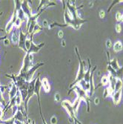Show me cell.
<instances>
[{
  "mask_svg": "<svg viewBox=\"0 0 123 124\" xmlns=\"http://www.w3.org/2000/svg\"><path fill=\"white\" fill-rule=\"evenodd\" d=\"M58 36H59V38H62V37H63V31H62V30H60V31H59V33H58Z\"/></svg>",
  "mask_w": 123,
  "mask_h": 124,
  "instance_id": "24",
  "label": "cell"
},
{
  "mask_svg": "<svg viewBox=\"0 0 123 124\" xmlns=\"http://www.w3.org/2000/svg\"><path fill=\"white\" fill-rule=\"evenodd\" d=\"M62 46H65L66 45V44H65V41L63 39L62 41Z\"/></svg>",
  "mask_w": 123,
  "mask_h": 124,
  "instance_id": "27",
  "label": "cell"
},
{
  "mask_svg": "<svg viewBox=\"0 0 123 124\" xmlns=\"http://www.w3.org/2000/svg\"><path fill=\"white\" fill-rule=\"evenodd\" d=\"M6 39V37H0V40H2V39Z\"/></svg>",
  "mask_w": 123,
  "mask_h": 124,
  "instance_id": "28",
  "label": "cell"
},
{
  "mask_svg": "<svg viewBox=\"0 0 123 124\" xmlns=\"http://www.w3.org/2000/svg\"><path fill=\"white\" fill-rule=\"evenodd\" d=\"M21 8L23 11V12L25 13V16H27V18H30L31 17L33 13H32V9L31 8V6L29 5L28 1H22V6Z\"/></svg>",
  "mask_w": 123,
  "mask_h": 124,
  "instance_id": "5",
  "label": "cell"
},
{
  "mask_svg": "<svg viewBox=\"0 0 123 124\" xmlns=\"http://www.w3.org/2000/svg\"><path fill=\"white\" fill-rule=\"evenodd\" d=\"M105 11H101L100 12H99V16H100V18H102V19H103L104 17H105Z\"/></svg>",
  "mask_w": 123,
  "mask_h": 124,
  "instance_id": "23",
  "label": "cell"
},
{
  "mask_svg": "<svg viewBox=\"0 0 123 124\" xmlns=\"http://www.w3.org/2000/svg\"><path fill=\"white\" fill-rule=\"evenodd\" d=\"M15 28V27H14ZM19 28H15V30L13 31V33L12 34V37H11V39H12V42L16 44L19 43Z\"/></svg>",
  "mask_w": 123,
  "mask_h": 124,
  "instance_id": "10",
  "label": "cell"
},
{
  "mask_svg": "<svg viewBox=\"0 0 123 124\" xmlns=\"http://www.w3.org/2000/svg\"><path fill=\"white\" fill-rule=\"evenodd\" d=\"M115 29H116V31H117V33H120V32H121V30H122L121 25H119V24L117 25H116V27H115Z\"/></svg>",
  "mask_w": 123,
  "mask_h": 124,
  "instance_id": "20",
  "label": "cell"
},
{
  "mask_svg": "<svg viewBox=\"0 0 123 124\" xmlns=\"http://www.w3.org/2000/svg\"><path fill=\"white\" fill-rule=\"evenodd\" d=\"M44 63L43 62H39V63H37L36 64H35L34 65H33L30 69L28 70V71H27L25 74H19L18 76L19 77L22 78L24 80H25L26 82H30L32 80H33V77L34 75V73L36 71L37 69L40 67H42V65H44Z\"/></svg>",
  "mask_w": 123,
  "mask_h": 124,
  "instance_id": "1",
  "label": "cell"
},
{
  "mask_svg": "<svg viewBox=\"0 0 123 124\" xmlns=\"http://www.w3.org/2000/svg\"><path fill=\"white\" fill-rule=\"evenodd\" d=\"M4 44H5V45H10V40L8 39V38H6V39H4Z\"/></svg>",
  "mask_w": 123,
  "mask_h": 124,
  "instance_id": "22",
  "label": "cell"
},
{
  "mask_svg": "<svg viewBox=\"0 0 123 124\" xmlns=\"http://www.w3.org/2000/svg\"><path fill=\"white\" fill-rule=\"evenodd\" d=\"M121 21L123 22V14H122V19H121Z\"/></svg>",
  "mask_w": 123,
  "mask_h": 124,
  "instance_id": "29",
  "label": "cell"
},
{
  "mask_svg": "<svg viewBox=\"0 0 123 124\" xmlns=\"http://www.w3.org/2000/svg\"><path fill=\"white\" fill-rule=\"evenodd\" d=\"M44 45H45V43H41L40 44H35L32 41L31 43L30 49H29V50L28 51V52H27V53L31 54L37 53Z\"/></svg>",
  "mask_w": 123,
  "mask_h": 124,
  "instance_id": "7",
  "label": "cell"
},
{
  "mask_svg": "<svg viewBox=\"0 0 123 124\" xmlns=\"http://www.w3.org/2000/svg\"><path fill=\"white\" fill-rule=\"evenodd\" d=\"M33 55L28 53H26L25 56L24 57L23 64L22 66L21 70H20L19 74H25L33 66Z\"/></svg>",
  "mask_w": 123,
  "mask_h": 124,
  "instance_id": "2",
  "label": "cell"
},
{
  "mask_svg": "<svg viewBox=\"0 0 123 124\" xmlns=\"http://www.w3.org/2000/svg\"><path fill=\"white\" fill-rule=\"evenodd\" d=\"M19 92V88H17V86H16V84L14 82H13L12 85L10 86V90H9V92H8V96H9V98L10 100L15 97L17 95Z\"/></svg>",
  "mask_w": 123,
  "mask_h": 124,
  "instance_id": "8",
  "label": "cell"
},
{
  "mask_svg": "<svg viewBox=\"0 0 123 124\" xmlns=\"http://www.w3.org/2000/svg\"><path fill=\"white\" fill-rule=\"evenodd\" d=\"M0 31H4V29L2 28V27H0Z\"/></svg>",
  "mask_w": 123,
  "mask_h": 124,
  "instance_id": "30",
  "label": "cell"
},
{
  "mask_svg": "<svg viewBox=\"0 0 123 124\" xmlns=\"http://www.w3.org/2000/svg\"><path fill=\"white\" fill-rule=\"evenodd\" d=\"M111 68H113V70H117L119 68V66L118 65V63L116 59H113L111 62Z\"/></svg>",
  "mask_w": 123,
  "mask_h": 124,
  "instance_id": "14",
  "label": "cell"
},
{
  "mask_svg": "<svg viewBox=\"0 0 123 124\" xmlns=\"http://www.w3.org/2000/svg\"><path fill=\"white\" fill-rule=\"evenodd\" d=\"M2 13H0V16H2Z\"/></svg>",
  "mask_w": 123,
  "mask_h": 124,
  "instance_id": "32",
  "label": "cell"
},
{
  "mask_svg": "<svg viewBox=\"0 0 123 124\" xmlns=\"http://www.w3.org/2000/svg\"><path fill=\"white\" fill-rule=\"evenodd\" d=\"M42 30V27L40 26L39 24H37V25H36V27H34V30H33V32L32 34H33V35H34L35 33H38V32H40Z\"/></svg>",
  "mask_w": 123,
  "mask_h": 124,
  "instance_id": "15",
  "label": "cell"
},
{
  "mask_svg": "<svg viewBox=\"0 0 123 124\" xmlns=\"http://www.w3.org/2000/svg\"><path fill=\"white\" fill-rule=\"evenodd\" d=\"M51 124H56L57 123V118L55 116H53L51 119Z\"/></svg>",
  "mask_w": 123,
  "mask_h": 124,
  "instance_id": "18",
  "label": "cell"
},
{
  "mask_svg": "<svg viewBox=\"0 0 123 124\" xmlns=\"http://www.w3.org/2000/svg\"><path fill=\"white\" fill-rule=\"evenodd\" d=\"M28 35L29 34L28 33H25L22 30L20 29L19 39V43H18L19 47L26 53H27V50H26V48H25V43H26L27 39H28Z\"/></svg>",
  "mask_w": 123,
  "mask_h": 124,
  "instance_id": "4",
  "label": "cell"
},
{
  "mask_svg": "<svg viewBox=\"0 0 123 124\" xmlns=\"http://www.w3.org/2000/svg\"><path fill=\"white\" fill-rule=\"evenodd\" d=\"M43 25H44V27H47L49 25L48 23H47V20H44L43 21Z\"/></svg>",
  "mask_w": 123,
  "mask_h": 124,
  "instance_id": "25",
  "label": "cell"
},
{
  "mask_svg": "<svg viewBox=\"0 0 123 124\" xmlns=\"http://www.w3.org/2000/svg\"><path fill=\"white\" fill-rule=\"evenodd\" d=\"M99 98H96V99L94 100V103H95L96 105L99 104Z\"/></svg>",
  "mask_w": 123,
  "mask_h": 124,
  "instance_id": "26",
  "label": "cell"
},
{
  "mask_svg": "<svg viewBox=\"0 0 123 124\" xmlns=\"http://www.w3.org/2000/svg\"><path fill=\"white\" fill-rule=\"evenodd\" d=\"M54 100H55V101L57 102L61 100V97H60V94L59 93H56L55 94V96H54Z\"/></svg>",
  "mask_w": 123,
  "mask_h": 124,
  "instance_id": "17",
  "label": "cell"
},
{
  "mask_svg": "<svg viewBox=\"0 0 123 124\" xmlns=\"http://www.w3.org/2000/svg\"><path fill=\"white\" fill-rule=\"evenodd\" d=\"M16 18H17L16 13L14 11V13H13V15L11 16L10 20L7 23V25L5 27V31H6L7 33H9L13 28H14V22H15V20L16 19Z\"/></svg>",
  "mask_w": 123,
  "mask_h": 124,
  "instance_id": "6",
  "label": "cell"
},
{
  "mask_svg": "<svg viewBox=\"0 0 123 124\" xmlns=\"http://www.w3.org/2000/svg\"><path fill=\"white\" fill-rule=\"evenodd\" d=\"M121 96H122V90L113 92V93L112 94V97H113V100L115 104H118V103L120 102Z\"/></svg>",
  "mask_w": 123,
  "mask_h": 124,
  "instance_id": "9",
  "label": "cell"
},
{
  "mask_svg": "<svg viewBox=\"0 0 123 124\" xmlns=\"http://www.w3.org/2000/svg\"><path fill=\"white\" fill-rule=\"evenodd\" d=\"M122 81L119 78H117V80H116V83L114 86V92L122 90Z\"/></svg>",
  "mask_w": 123,
  "mask_h": 124,
  "instance_id": "12",
  "label": "cell"
},
{
  "mask_svg": "<svg viewBox=\"0 0 123 124\" xmlns=\"http://www.w3.org/2000/svg\"><path fill=\"white\" fill-rule=\"evenodd\" d=\"M31 124H36L35 121H34V120H33V121H32V123H31Z\"/></svg>",
  "mask_w": 123,
  "mask_h": 124,
  "instance_id": "31",
  "label": "cell"
},
{
  "mask_svg": "<svg viewBox=\"0 0 123 124\" xmlns=\"http://www.w3.org/2000/svg\"><path fill=\"white\" fill-rule=\"evenodd\" d=\"M41 82H42V86L43 87L45 92H49L51 90V86H50V83H49L48 80H47V79L43 78L42 80H41Z\"/></svg>",
  "mask_w": 123,
  "mask_h": 124,
  "instance_id": "11",
  "label": "cell"
},
{
  "mask_svg": "<svg viewBox=\"0 0 123 124\" xmlns=\"http://www.w3.org/2000/svg\"><path fill=\"white\" fill-rule=\"evenodd\" d=\"M109 82V78L108 76H104L102 78V84H103V86H106Z\"/></svg>",
  "mask_w": 123,
  "mask_h": 124,
  "instance_id": "16",
  "label": "cell"
},
{
  "mask_svg": "<svg viewBox=\"0 0 123 124\" xmlns=\"http://www.w3.org/2000/svg\"><path fill=\"white\" fill-rule=\"evenodd\" d=\"M62 107H64L65 108V110L67 111V112L69 114L70 118H72L73 120L75 119V116H76V114H75L73 108V106L72 103L67 100H65L62 102Z\"/></svg>",
  "mask_w": 123,
  "mask_h": 124,
  "instance_id": "3",
  "label": "cell"
},
{
  "mask_svg": "<svg viewBox=\"0 0 123 124\" xmlns=\"http://www.w3.org/2000/svg\"><path fill=\"white\" fill-rule=\"evenodd\" d=\"M116 19H117V21H121V19H122V14L119 13V12H118L117 14H116Z\"/></svg>",
  "mask_w": 123,
  "mask_h": 124,
  "instance_id": "19",
  "label": "cell"
},
{
  "mask_svg": "<svg viewBox=\"0 0 123 124\" xmlns=\"http://www.w3.org/2000/svg\"><path fill=\"white\" fill-rule=\"evenodd\" d=\"M111 45H112L111 41L110 39H108L106 41V46H107V48H108V49H110V48L111 47Z\"/></svg>",
  "mask_w": 123,
  "mask_h": 124,
  "instance_id": "21",
  "label": "cell"
},
{
  "mask_svg": "<svg viewBox=\"0 0 123 124\" xmlns=\"http://www.w3.org/2000/svg\"><path fill=\"white\" fill-rule=\"evenodd\" d=\"M113 50L115 52H119L122 50V44L120 41H117L113 45Z\"/></svg>",
  "mask_w": 123,
  "mask_h": 124,
  "instance_id": "13",
  "label": "cell"
}]
</instances>
